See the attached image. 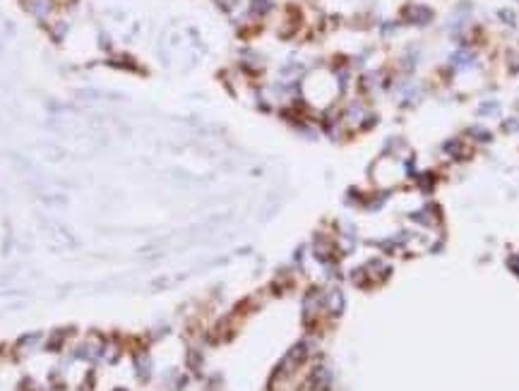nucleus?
Instances as JSON below:
<instances>
[{
	"label": "nucleus",
	"instance_id": "3",
	"mask_svg": "<svg viewBox=\"0 0 519 391\" xmlns=\"http://www.w3.org/2000/svg\"><path fill=\"white\" fill-rule=\"evenodd\" d=\"M29 10H31L36 17H43V15H48L51 2H48V0H29Z\"/></svg>",
	"mask_w": 519,
	"mask_h": 391
},
{
	"label": "nucleus",
	"instance_id": "2",
	"mask_svg": "<svg viewBox=\"0 0 519 391\" xmlns=\"http://www.w3.org/2000/svg\"><path fill=\"white\" fill-rule=\"evenodd\" d=\"M474 60H476V56H474L471 51H464V48H461V51H457V53L452 56V65H454V67H469Z\"/></svg>",
	"mask_w": 519,
	"mask_h": 391
},
{
	"label": "nucleus",
	"instance_id": "5",
	"mask_svg": "<svg viewBox=\"0 0 519 391\" xmlns=\"http://www.w3.org/2000/svg\"><path fill=\"white\" fill-rule=\"evenodd\" d=\"M445 151L457 154V151H459V142H447V144H445Z\"/></svg>",
	"mask_w": 519,
	"mask_h": 391
},
{
	"label": "nucleus",
	"instance_id": "7",
	"mask_svg": "<svg viewBox=\"0 0 519 391\" xmlns=\"http://www.w3.org/2000/svg\"><path fill=\"white\" fill-rule=\"evenodd\" d=\"M216 2H219L224 10H231V7H233V0H216Z\"/></svg>",
	"mask_w": 519,
	"mask_h": 391
},
{
	"label": "nucleus",
	"instance_id": "1",
	"mask_svg": "<svg viewBox=\"0 0 519 391\" xmlns=\"http://www.w3.org/2000/svg\"><path fill=\"white\" fill-rule=\"evenodd\" d=\"M404 17H406V22H411V24H428L432 20V12L428 10V7H423V5H411V7H406L404 10Z\"/></svg>",
	"mask_w": 519,
	"mask_h": 391
},
{
	"label": "nucleus",
	"instance_id": "6",
	"mask_svg": "<svg viewBox=\"0 0 519 391\" xmlns=\"http://www.w3.org/2000/svg\"><path fill=\"white\" fill-rule=\"evenodd\" d=\"M497 111V103H483L481 106V113H495Z\"/></svg>",
	"mask_w": 519,
	"mask_h": 391
},
{
	"label": "nucleus",
	"instance_id": "4",
	"mask_svg": "<svg viewBox=\"0 0 519 391\" xmlns=\"http://www.w3.org/2000/svg\"><path fill=\"white\" fill-rule=\"evenodd\" d=\"M269 7H272V2H269V0H253V12H258V15L269 12Z\"/></svg>",
	"mask_w": 519,
	"mask_h": 391
},
{
	"label": "nucleus",
	"instance_id": "8",
	"mask_svg": "<svg viewBox=\"0 0 519 391\" xmlns=\"http://www.w3.org/2000/svg\"><path fill=\"white\" fill-rule=\"evenodd\" d=\"M115 391H123V389H115Z\"/></svg>",
	"mask_w": 519,
	"mask_h": 391
}]
</instances>
